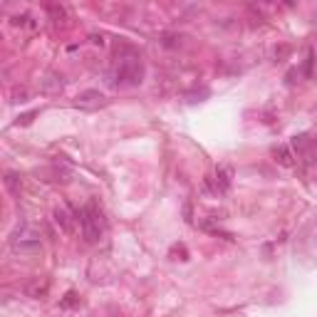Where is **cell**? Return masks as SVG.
<instances>
[{"mask_svg":"<svg viewBox=\"0 0 317 317\" xmlns=\"http://www.w3.org/2000/svg\"><path fill=\"white\" fill-rule=\"evenodd\" d=\"M35 114H37V112H27V114H20V117H17V124L27 127V124H30V122L35 119Z\"/></svg>","mask_w":317,"mask_h":317,"instance_id":"obj_16","label":"cell"},{"mask_svg":"<svg viewBox=\"0 0 317 317\" xmlns=\"http://www.w3.org/2000/svg\"><path fill=\"white\" fill-rule=\"evenodd\" d=\"M5 186L12 196H20V174L15 171H5Z\"/></svg>","mask_w":317,"mask_h":317,"instance_id":"obj_10","label":"cell"},{"mask_svg":"<svg viewBox=\"0 0 317 317\" xmlns=\"http://www.w3.org/2000/svg\"><path fill=\"white\" fill-rule=\"evenodd\" d=\"M10 248H12V253L35 255V253H40V251H42V243H40V238H37V236H32V233H27L25 228H20V231L12 236Z\"/></svg>","mask_w":317,"mask_h":317,"instance_id":"obj_3","label":"cell"},{"mask_svg":"<svg viewBox=\"0 0 317 317\" xmlns=\"http://www.w3.org/2000/svg\"><path fill=\"white\" fill-rule=\"evenodd\" d=\"M64 89V77L57 72V69H47L42 77H40V92L47 94V97H57L62 94Z\"/></svg>","mask_w":317,"mask_h":317,"instance_id":"obj_5","label":"cell"},{"mask_svg":"<svg viewBox=\"0 0 317 317\" xmlns=\"http://www.w3.org/2000/svg\"><path fill=\"white\" fill-rule=\"evenodd\" d=\"M117 64L112 72V84L114 87H136L144 82V64L141 57L136 55V50L131 45H122V50L117 47Z\"/></svg>","mask_w":317,"mask_h":317,"instance_id":"obj_1","label":"cell"},{"mask_svg":"<svg viewBox=\"0 0 317 317\" xmlns=\"http://www.w3.org/2000/svg\"><path fill=\"white\" fill-rule=\"evenodd\" d=\"M273 156H275V161L278 164H283V166H293L295 164V156H293V151H290V146H275L273 149Z\"/></svg>","mask_w":317,"mask_h":317,"instance_id":"obj_9","label":"cell"},{"mask_svg":"<svg viewBox=\"0 0 317 317\" xmlns=\"http://www.w3.org/2000/svg\"><path fill=\"white\" fill-rule=\"evenodd\" d=\"M25 295L27 298H32V300H40V298H45L47 295V290H50V280L47 278H30L27 283H25Z\"/></svg>","mask_w":317,"mask_h":317,"instance_id":"obj_7","label":"cell"},{"mask_svg":"<svg viewBox=\"0 0 317 317\" xmlns=\"http://www.w3.org/2000/svg\"><path fill=\"white\" fill-rule=\"evenodd\" d=\"M27 99H30L27 87H15V89L10 92V102H12V104H22V102H27Z\"/></svg>","mask_w":317,"mask_h":317,"instance_id":"obj_12","label":"cell"},{"mask_svg":"<svg viewBox=\"0 0 317 317\" xmlns=\"http://www.w3.org/2000/svg\"><path fill=\"white\" fill-rule=\"evenodd\" d=\"M213 184H216V189H218V193H226V191L233 186V169L231 166H218L216 169V176H213Z\"/></svg>","mask_w":317,"mask_h":317,"instance_id":"obj_8","label":"cell"},{"mask_svg":"<svg viewBox=\"0 0 317 317\" xmlns=\"http://www.w3.org/2000/svg\"><path fill=\"white\" fill-rule=\"evenodd\" d=\"M79 305V295L74 293V290H69L67 295L62 298V303H60V308H64V310H69V308H77Z\"/></svg>","mask_w":317,"mask_h":317,"instance_id":"obj_14","label":"cell"},{"mask_svg":"<svg viewBox=\"0 0 317 317\" xmlns=\"http://www.w3.org/2000/svg\"><path fill=\"white\" fill-rule=\"evenodd\" d=\"M107 104V97L99 92V89H84L74 97V107L77 109H84V112H97Z\"/></svg>","mask_w":317,"mask_h":317,"instance_id":"obj_4","label":"cell"},{"mask_svg":"<svg viewBox=\"0 0 317 317\" xmlns=\"http://www.w3.org/2000/svg\"><path fill=\"white\" fill-rule=\"evenodd\" d=\"M12 25H17V27H35V20H32V15L30 12H22V15H15L12 17Z\"/></svg>","mask_w":317,"mask_h":317,"instance_id":"obj_13","label":"cell"},{"mask_svg":"<svg viewBox=\"0 0 317 317\" xmlns=\"http://www.w3.org/2000/svg\"><path fill=\"white\" fill-rule=\"evenodd\" d=\"M290 52H293V47H290L288 42H280V45L273 50V57H275V62H285V60L290 57Z\"/></svg>","mask_w":317,"mask_h":317,"instance_id":"obj_11","label":"cell"},{"mask_svg":"<svg viewBox=\"0 0 317 317\" xmlns=\"http://www.w3.org/2000/svg\"><path fill=\"white\" fill-rule=\"evenodd\" d=\"M47 12L52 15V20H55V22H60V20L67 17V10H64L62 5H55V2H50V5H47Z\"/></svg>","mask_w":317,"mask_h":317,"instance_id":"obj_15","label":"cell"},{"mask_svg":"<svg viewBox=\"0 0 317 317\" xmlns=\"http://www.w3.org/2000/svg\"><path fill=\"white\" fill-rule=\"evenodd\" d=\"M89 40H92L94 45H104V37H102V35H92Z\"/></svg>","mask_w":317,"mask_h":317,"instance_id":"obj_17","label":"cell"},{"mask_svg":"<svg viewBox=\"0 0 317 317\" xmlns=\"http://www.w3.org/2000/svg\"><path fill=\"white\" fill-rule=\"evenodd\" d=\"M52 221H55V226L62 231L64 236H72L74 233V216H72V211L67 206H57L52 211Z\"/></svg>","mask_w":317,"mask_h":317,"instance_id":"obj_6","label":"cell"},{"mask_svg":"<svg viewBox=\"0 0 317 317\" xmlns=\"http://www.w3.org/2000/svg\"><path fill=\"white\" fill-rule=\"evenodd\" d=\"M77 221H79V228H82V238H84L87 243L94 246V243L102 241L107 223H104V213H102V208H99L94 201H89V203L82 206Z\"/></svg>","mask_w":317,"mask_h":317,"instance_id":"obj_2","label":"cell"}]
</instances>
